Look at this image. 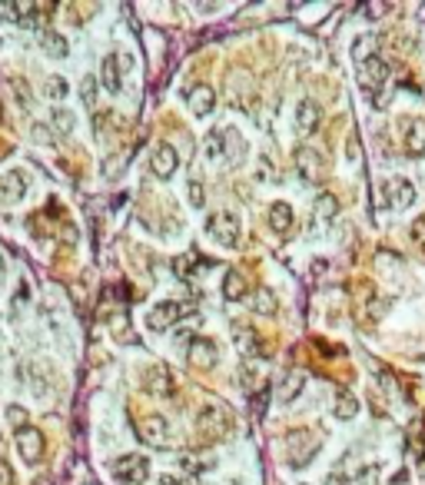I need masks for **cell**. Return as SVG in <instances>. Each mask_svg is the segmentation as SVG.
Masks as SVG:
<instances>
[{"label":"cell","mask_w":425,"mask_h":485,"mask_svg":"<svg viewBox=\"0 0 425 485\" xmlns=\"http://www.w3.org/2000/svg\"><path fill=\"white\" fill-rule=\"evenodd\" d=\"M14 446H17L20 459L27 462V466H37L40 459H43V436H40L37 426H20L14 429Z\"/></svg>","instance_id":"obj_1"},{"label":"cell","mask_w":425,"mask_h":485,"mask_svg":"<svg viewBox=\"0 0 425 485\" xmlns=\"http://www.w3.org/2000/svg\"><path fill=\"white\" fill-rule=\"evenodd\" d=\"M206 233L220 242V246L232 250V246L240 242V216L236 213H212L210 220H206Z\"/></svg>","instance_id":"obj_2"},{"label":"cell","mask_w":425,"mask_h":485,"mask_svg":"<svg viewBox=\"0 0 425 485\" xmlns=\"http://www.w3.org/2000/svg\"><path fill=\"white\" fill-rule=\"evenodd\" d=\"M110 469H113V476L120 479V482H126V485H140V482H146V479H150V459L136 456V452L120 456Z\"/></svg>","instance_id":"obj_3"},{"label":"cell","mask_w":425,"mask_h":485,"mask_svg":"<svg viewBox=\"0 0 425 485\" xmlns=\"http://www.w3.org/2000/svg\"><path fill=\"white\" fill-rule=\"evenodd\" d=\"M196 426H200V432H203L206 439H222L226 432H230V412H226L222 406H216V402H210V406L200 409Z\"/></svg>","instance_id":"obj_4"},{"label":"cell","mask_w":425,"mask_h":485,"mask_svg":"<svg viewBox=\"0 0 425 485\" xmlns=\"http://www.w3.org/2000/svg\"><path fill=\"white\" fill-rule=\"evenodd\" d=\"M150 170H153V176H160V180H170V176L180 170V153H176V146L173 143H156L153 156H150Z\"/></svg>","instance_id":"obj_5"},{"label":"cell","mask_w":425,"mask_h":485,"mask_svg":"<svg viewBox=\"0 0 425 485\" xmlns=\"http://www.w3.org/2000/svg\"><path fill=\"white\" fill-rule=\"evenodd\" d=\"M183 312H186L183 302L166 300V302H160V306H153V310H150V316H146V326H150L153 332H163V330H170V326H176Z\"/></svg>","instance_id":"obj_6"},{"label":"cell","mask_w":425,"mask_h":485,"mask_svg":"<svg viewBox=\"0 0 425 485\" xmlns=\"http://www.w3.org/2000/svg\"><path fill=\"white\" fill-rule=\"evenodd\" d=\"M136 436L143 446H163L166 439H170V422L163 416H143L140 419V426H136Z\"/></svg>","instance_id":"obj_7"},{"label":"cell","mask_w":425,"mask_h":485,"mask_svg":"<svg viewBox=\"0 0 425 485\" xmlns=\"http://www.w3.org/2000/svg\"><path fill=\"white\" fill-rule=\"evenodd\" d=\"M359 80H362V87L366 90H382L386 87V80H389V63L382 57H369L359 63Z\"/></svg>","instance_id":"obj_8"},{"label":"cell","mask_w":425,"mask_h":485,"mask_svg":"<svg viewBox=\"0 0 425 485\" xmlns=\"http://www.w3.org/2000/svg\"><path fill=\"white\" fill-rule=\"evenodd\" d=\"M186 359H190V366H193V369H212L216 362H220V349H216V342H212V340L196 336V340L190 342Z\"/></svg>","instance_id":"obj_9"},{"label":"cell","mask_w":425,"mask_h":485,"mask_svg":"<svg viewBox=\"0 0 425 485\" xmlns=\"http://www.w3.org/2000/svg\"><path fill=\"white\" fill-rule=\"evenodd\" d=\"M386 196H389V206H392V210H409V206L416 203V186H412V180H406V176H392L386 183Z\"/></svg>","instance_id":"obj_10"},{"label":"cell","mask_w":425,"mask_h":485,"mask_svg":"<svg viewBox=\"0 0 425 485\" xmlns=\"http://www.w3.org/2000/svg\"><path fill=\"white\" fill-rule=\"evenodd\" d=\"M296 170H299V176L306 183H319L322 180V156H319V150L299 146L296 150Z\"/></svg>","instance_id":"obj_11"},{"label":"cell","mask_w":425,"mask_h":485,"mask_svg":"<svg viewBox=\"0 0 425 485\" xmlns=\"http://www.w3.org/2000/svg\"><path fill=\"white\" fill-rule=\"evenodd\" d=\"M186 103H190L196 117H210L212 107H216V90L210 83H196V87L186 90Z\"/></svg>","instance_id":"obj_12"},{"label":"cell","mask_w":425,"mask_h":485,"mask_svg":"<svg viewBox=\"0 0 425 485\" xmlns=\"http://www.w3.org/2000/svg\"><path fill=\"white\" fill-rule=\"evenodd\" d=\"M319 120H322V110H319L316 100H299V107H296V130L302 136H309V133H316Z\"/></svg>","instance_id":"obj_13"},{"label":"cell","mask_w":425,"mask_h":485,"mask_svg":"<svg viewBox=\"0 0 425 485\" xmlns=\"http://www.w3.org/2000/svg\"><path fill=\"white\" fill-rule=\"evenodd\" d=\"M143 389L150 392V396H170L173 392V376H170V369L166 366H153L150 372H146V379H143Z\"/></svg>","instance_id":"obj_14"},{"label":"cell","mask_w":425,"mask_h":485,"mask_svg":"<svg viewBox=\"0 0 425 485\" xmlns=\"http://www.w3.org/2000/svg\"><path fill=\"white\" fill-rule=\"evenodd\" d=\"M100 83H103V90H110V93H120V90H123V70H120L116 53L103 57V63H100Z\"/></svg>","instance_id":"obj_15"},{"label":"cell","mask_w":425,"mask_h":485,"mask_svg":"<svg viewBox=\"0 0 425 485\" xmlns=\"http://www.w3.org/2000/svg\"><path fill=\"white\" fill-rule=\"evenodd\" d=\"M37 44L40 47H43V53H47V57H67L70 53V44H67V37H63V34H57V30H50V27H43L37 34Z\"/></svg>","instance_id":"obj_16"},{"label":"cell","mask_w":425,"mask_h":485,"mask_svg":"<svg viewBox=\"0 0 425 485\" xmlns=\"http://www.w3.org/2000/svg\"><path fill=\"white\" fill-rule=\"evenodd\" d=\"M406 153L412 156V160L425 156V117H416L412 123H409V130H406Z\"/></svg>","instance_id":"obj_17"},{"label":"cell","mask_w":425,"mask_h":485,"mask_svg":"<svg viewBox=\"0 0 425 485\" xmlns=\"http://www.w3.org/2000/svg\"><path fill=\"white\" fill-rule=\"evenodd\" d=\"M246 292H250L246 276H242L240 270H226V276H222V296H226L230 302H240Z\"/></svg>","instance_id":"obj_18"},{"label":"cell","mask_w":425,"mask_h":485,"mask_svg":"<svg viewBox=\"0 0 425 485\" xmlns=\"http://www.w3.org/2000/svg\"><path fill=\"white\" fill-rule=\"evenodd\" d=\"M332 416L342 419V422L356 419L359 416V399L352 396V392H346V389H339L336 399H332Z\"/></svg>","instance_id":"obj_19"},{"label":"cell","mask_w":425,"mask_h":485,"mask_svg":"<svg viewBox=\"0 0 425 485\" xmlns=\"http://www.w3.org/2000/svg\"><path fill=\"white\" fill-rule=\"evenodd\" d=\"M0 193H4V200H10V203L24 200V193H27V176L20 173V170L7 173L4 176V183H0Z\"/></svg>","instance_id":"obj_20"},{"label":"cell","mask_w":425,"mask_h":485,"mask_svg":"<svg viewBox=\"0 0 425 485\" xmlns=\"http://www.w3.org/2000/svg\"><path fill=\"white\" fill-rule=\"evenodd\" d=\"M290 226H292V206L272 203L270 206V230L272 233H290Z\"/></svg>","instance_id":"obj_21"},{"label":"cell","mask_w":425,"mask_h":485,"mask_svg":"<svg viewBox=\"0 0 425 485\" xmlns=\"http://www.w3.org/2000/svg\"><path fill=\"white\" fill-rule=\"evenodd\" d=\"M276 310H280V300H276V292L272 290H256L252 292V312L256 316H276Z\"/></svg>","instance_id":"obj_22"},{"label":"cell","mask_w":425,"mask_h":485,"mask_svg":"<svg viewBox=\"0 0 425 485\" xmlns=\"http://www.w3.org/2000/svg\"><path fill=\"white\" fill-rule=\"evenodd\" d=\"M203 150H206V160H226V130H212V133H206V143H203Z\"/></svg>","instance_id":"obj_23"},{"label":"cell","mask_w":425,"mask_h":485,"mask_svg":"<svg viewBox=\"0 0 425 485\" xmlns=\"http://www.w3.org/2000/svg\"><path fill=\"white\" fill-rule=\"evenodd\" d=\"M316 216H319V223H332L339 216V200L336 193H319L316 196Z\"/></svg>","instance_id":"obj_24"},{"label":"cell","mask_w":425,"mask_h":485,"mask_svg":"<svg viewBox=\"0 0 425 485\" xmlns=\"http://www.w3.org/2000/svg\"><path fill=\"white\" fill-rule=\"evenodd\" d=\"M302 389H306V376L302 372H286V379H282V386H280V402H292Z\"/></svg>","instance_id":"obj_25"},{"label":"cell","mask_w":425,"mask_h":485,"mask_svg":"<svg viewBox=\"0 0 425 485\" xmlns=\"http://www.w3.org/2000/svg\"><path fill=\"white\" fill-rule=\"evenodd\" d=\"M376 47H379V37L376 34H366V37L356 40V47H352V57H356V63H362V60L376 57Z\"/></svg>","instance_id":"obj_26"},{"label":"cell","mask_w":425,"mask_h":485,"mask_svg":"<svg viewBox=\"0 0 425 485\" xmlns=\"http://www.w3.org/2000/svg\"><path fill=\"white\" fill-rule=\"evenodd\" d=\"M232 332H236V342H240L242 352H260V336H256V330H250V326H232Z\"/></svg>","instance_id":"obj_27"},{"label":"cell","mask_w":425,"mask_h":485,"mask_svg":"<svg viewBox=\"0 0 425 485\" xmlns=\"http://www.w3.org/2000/svg\"><path fill=\"white\" fill-rule=\"evenodd\" d=\"M43 93H47L50 100H63L70 93V83L63 77H57V73H50L47 83H43Z\"/></svg>","instance_id":"obj_28"},{"label":"cell","mask_w":425,"mask_h":485,"mask_svg":"<svg viewBox=\"0 0 425 485\" xmlns=\"http://www.w3.org/2000/svg\"><path fill=\"white\" fill-rule=\"evenodd\" d=\"M53 126H57L60 133H73V126H77V117L70 113L67 107H53Z\"/></svg>","instance_id":"obj_29"},{"label":"cell","mask_w":425,"mask_h":485,"mask_svg":"<svg viewBox=\"0 0 425 485\" xmlns=\"http://www.w3.org/2000/svg\"><path fill=\"white\" fill-rule=\"evenodd\" d=\"M212 466V456H183V469L186 472H206V469Z\"/></svg>","instance_id":"obj_30"},{"label":"cell","mask_w":425,"mask_h":485,"mask_svg":"<svg viewBox=\"0 0 425 485\" xmlns=\"http://www.w3.org/2000/svg\"><path fill=\"white\" fill-rule=\"evenodd\" d=\"M193 262H196V256H176V260H173V272L180 276V280H190V276L196 272Z\"/></svg>","instance_id":"obj_31"},{"label":"cell","mask_w":425,"mask_h":485,"mask_svg":"<svg viewBox=\"0 0 425 485\" xmlns=\"http://www.w3.org/2000/svg\"><path fill=\"white\" fill-rule=\"evenodd\" d=\"M10 90H14V97H17V107L20 110H30V90H27V83L20 77H14L10 80Z\"/></svg>","instance_id":"obj_32"},{"label":"cell","mask_w":425,"mask_h":485,"mask_svg":"<svg viewBox=\"0 0 425 485\" xmlns=\"http://www.w3.org/2000/svg\"><path fill=\"white\" fill-rule=\"evenodd\" d=\"M80 97H83V103H87V107H93V100H97V77H83Z\"/></svg>","instance_id":"obj_33"},{"label":"cell","mask_w":425,"mask_h":485,"mask_svg":"<svg viewBox=\"0 0 425 485\" xmlns=\"http://www.w3.org/2000/svg\"><path fill=\"white\" fill-rule=\"evenodd\" d=\"M186 196H190V203H193V206H203V203H206L203 183H200V180H190V190H186Z\"/></svg>","instance_id":"obj_34"},{"label":"cell","mask_w":425,"mask_h":485,"mask_svg":"<svg viewBox=\"0 0 425 485\" xmlns=\"http://www.w3.org/2000/svg\"><path fill=\"white\" fill-rule=\"evenodd\" d=\"M30 136H34V143H53V136H50V126L47 123H34V126H30Z\"/></svg>","instance_id":"obj_35"},{"label":"cell","mask_w":425,"mask_h":485,"mask_svg":"<svg viewBox=\"0 0 425 485\" xmlns=\"http://www.w3.org/2000/svg\"><path fill=\"white\" fill-rule=\"evenodd\" d=\"M256 176H260V180H276V176H280L276 173V166L270 163V156H260V173Z\"/></svg>","instance_id":"obj_36"},{"label":"cell","mask_w":425,"mask_h":485,"mask_svg":"<svg viewBox=\"0 0 425 485\" xmlns=\"http://www.w3.org/2000/svg\"><path fill=\"white\" fill-rule=\"evenodd\" d=\"M7 422H17V426H14V429L27 426V412H24V409H20V406H10V409H7Z\"/></svg>","instance_id":"obj_37"},{"label":"cell","mask_w":425,"mask_h":485,"mask_svg":"<svg viewBox=\"0 0 425 485\" xmlns=\"http://www.w3.org/2000/svg\"><path fill=\"white\" fill-rule=\"evenodd\" d=\"M412 240H416L419 246L425 250V216H419L416 223H412Z\"/></svg>","instance_id":"obj_38"},{"label":"cell","mask_w":425,"mask_h":485,"mask_svg":"<svg viewBox=\"0 0 425 485\" xmlns=\"http://www.w3.org/2000/svg\"><path fill=\"white\" fill-rule=\"evenodd\" d=\"M0 485H14V469L7 459H0Z\"/></svg>","instance_id":"obj_39"},{"label":"cell","mask_w":425,"mask_h":485,"mask_svg":"<svg viewBox=\"0 0 425 485\" xmlns=\"http://www.w3.org/2000/svg\"><path fill=\"white\" fill-rule=\"evenodd\" d=\"M326 485H349V479L342 476V472H332V476L326 479Z\"/></svg>","instance_id":"obj_40"},{"label":"cell","mask_w":425,"mask_h":485,"mask_svg":"<svg viewBox=\"0 0 425 485\" xmlns=\"http://www.w3.org/2000/svg\"><path fill=\"white\" fill-rule=\"evenodd\" d=\"M346 150H349V156H352V160H356V156H359V143H356V140H349V143H346Z\"/></svg>","instance_id":"obj_41"},{"label":"cell","mask_w":425,"mask_h":485,"mask_svg":"<svg viewBox=\"0 0 425 485\" xmlns=\"http://www.w3.org/2000/svg\"><path fill=\"white\" fill-rule=\"evenodd\" d=\"M160 485H186V482H180V479H173V476H163L160 479Z\"/></svg>","instance_id":"obj_42"},{"label":"cell","mask_w":425,"mask_h":485,"mask_svg":"<svg viewBox=\"0 0 425 485\" xmlns=\"http://www.w3.org/2000/svg\"><path fill=\"white\" fill-rule=\"evenodd\" d=\"M302 485H306V482H302Z\"/></svg>","instance_id":"obj_43"}]
</instances>
